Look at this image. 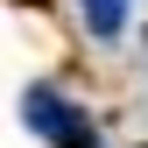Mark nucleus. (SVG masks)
Listing matches in <instances>:
<instances>
[{"label": "nucleus", "instance_id": "obj_2", "mask_svg": "<svg viewBox=\"0 0 148 148\" xmlns=\"http://www.w3.org/2000/svg\"><path fill=\"white\" fill-rule=\"evenodd\" d=\"M78 7H85L92 35H120V21H127V0H78Z\"/></svg>", "mask_w": 148, "mask_h": 148}, {"label": "nucleus", "instance_id": "obj_1", "mask_svg": "<svg viewBox=\"0 0 148 148\" xmlns=\"http://www.w3.org/2000/svg\"><path fill=\"white\" fill-rule=\"evenodd\" d=\"M21 127L42 134L49 148H92V141H99L92 120H85V106H71L57 85H28V92H21Z\"/></svg>", "mask_w": 148, "mask_h": 148}]
</instances>
